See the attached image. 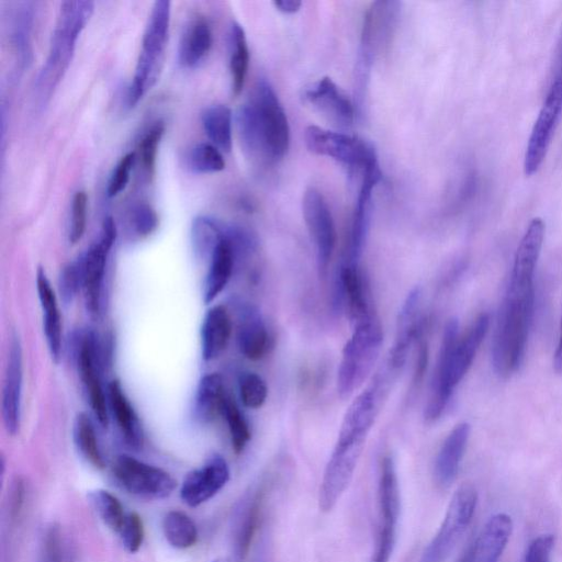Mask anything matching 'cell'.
<instances>
[{"mask_svg":"<svg viewBox=\"0 0 562 562\" xmlns=\"http://www.w3.org/2000/svg\"><path fill=\"white\" fill-rule=\"evenodd\" d=\"M544 234L542 218H532L515 252L492 342L493 368L501 376L515 373L525 357L535 312V274Z\"/></svg>","mask_w":562,"mask_h":562,"instance_id":"obj_1","label":"cell"},{"mask_svg":"<svg viewBox=\"0 0 562 562\" xmlns=\"http://www.w3.org/2000/svg\"><path fill=\"white\" fill-rule=\"evenodd\" d=\"M237 127L244 149L256 160L273 164L290 146V126L283 106L266 79H259L237 112Z\"/></svg>","mask_w":562,"mask_h":562,"instance_id":"obj_2","label":"cell"},{"mask_svg":"<svg viewBox=\"0 0 562 562\" xmlns=\"http://www.w3.org/2000/svg\"><path fill=\"white\" fill-rule=\"evenodd\" d=\"M488 327L490 316L486 313L479 315L461 337L458 321L451 318L447 322L425 409L428 422L438 419L445 412L456 386L469 371Z\"/></svg>","mask_w":562,"mask_h":562,"instance_id":"obj_3","label":"cell"},{"mask_svg":"<svg viewBox=\"0 0 562 562\" xmlns=\"http://www.w3.org/2000/svg\"><path fill=\"white\" fill-rule=\"evenodd\" d=\"M94 3L87 0L64 1L57 15L47 58L36 81L37 100L45 104L71 63L77 40L89 22Z\"/></svg>","mask_w":562,"mask_h":562,"instance_id":"obj_4","label":"cell"},{"mask_svg":"<svg viewBox=\"0 0 562 562\" xmlns=\"http://www.w3.org/2000/svg\"><path fill=\"white\" fill-rule=\"evenodd\" d=\"M171 2H154L142 40L135 72L127 90V105L135 106L157 82L169 38Z\"/></svg>","mask_w":562,"mask_h":562,"instance_id":"obj_5","label":"cell"},{"mask_svg":"<svg viewBox=\"0 0 562 562\" xmlns=\"http://www.w3.org/2000/svg\"><path fill=\"white\" fill-rule=\"evenodd\" d=\"M346 342L337 373V390L341 398L349 397L371 372L383 341L381 322L372 310L356 321Z\"/></svg>","mask_w":562,"mask_h":562,"instance_id":"obj_6","label":"cell"},{"mask_svg":"<svg viewBox=\"0 0 562 562\" xmlns=\"http://www.w3.org/2000/svg\"><path fill=\"white\" fill-rule=\"evenodd\" d=\"M477 503V492L462 484L453 493L442 524L425 548L419 562H446L470 525Z\"/></svg>","mask_w":562,"mask_h":562,"instance_id":"obj_7","label":"cell"},{"mask_svg":"<svg viewBox=\"0 0 562 562\" xmlns=\"http://www.w3.org/2000/svg\"><path fill=\"white\" fill-rule=\"evenodd\" d=\"M378 508V528L371 562H389L396 542L401 508L398 481L391 456H385L381 462Z\"/></svg>","mask_w":562,"mask_h":562,"instance_id":"obj_8","label":"cell"},{"mask_svg":"<svg viewBox=\"0 0 562 562\" xmlns=\"http://www.w3.org/2000/svg\"><path fill=\"white\" fill-rule=\"evenodd\" d=\"M304 142L311 153L329 157L350 168L363 171L378 164L376 154L369 143L342 132L310 125L304 131Z\"/></svg>","mask_w":562,"mask_h":562,"instance_id":"obj_9","label":"cell"},{"mask_svg":"<svg viewBox=\"0 0 562 562\" xmlns=\"http://www.w3.org/2000/svg\"><path fill=\"white\" fill-rule=\"evenodd\" d=\"M112 471L125 491L142 498L168 497L177 486L176 480L167 471L128 454L119 456Z\"/></svg>","mask_w":562,"mask_h":562,"instance_id":"obj_10","label":"cell"},{"mask_svg":"<svg viewBox=\"0 0 562 562\" xmlns=\"http://www.w3.org/2000/svg\"><path fill=\"white\" fill-rule=\"evenodd\" d=\"M101 347L97 334L91 329L81 330L76 336L75 357L80 379L95 418L101 426L108 427L109 405L100 378L103 357Z\"/></svg>","mask_w":562,"mask_h":562,"instance_id":"obj_11","label":"cell"},{"mask_svg":"<svg viewBox=\"0 0 562 562\" xmlns=\"http://www.w3.org/2000/svg\"><path fill=\"white\" fill-rule=\"evenodd\" d=\"M366 440H337L319 486L318 506L331 510L349 486Z\"/></svg>","mask_w":562,"mask_h":562,"instance_id":"obj_12","label":"cell"},{"mask_svg":"<svg viewBox=\"0 0 562 562\" xmlns=\"http://www.w3.org/2000/svg\"><path fill=\"white\" fill-rule=\"evenodd\" d=\"M561 115L562 80L552 79L526 147L524 158L526 176H532L542 165Z\"/></svg>","mask_w":562,"mask_h":562,"instance_id":"obj_13","label":"cell"},{"mask_svg":"<svg viewBox=\"0 0 562 562\" xmlns=\"http://www.w3.org/2000/svg\"><path fill=\"white\" fill-rule=\"evenodd\" d=\"M303 217L314 244L319 276L327 274L328 265L336 245V228L331 212L322 193L308 188L302 200Z\"/></svg>","mask_w":562,"mask_h":562,"instance_id":"obj_14","label":"cell"},{"mask_svg":"<svg viewBox=\"0 0 562 562\" xmlns=\"http://www.w3.org/2000/svg\"><path fill=\"white\" fill-rule=\"evenodd\" d=\"M229 468L220 454L189 472L180 487V497L190 507H196L214 497L228 482Z\"/></svg>","mask_w":562,"mask_h":562,"instance_id":"obj_15","label":"cell"},{"mask_svg":"<svg viewBox=\"0 0 562 562\" xmlns=\"http://www.w3.org/2000/svg\"><path fill=\"white\" fill-rule=\"evenodd\" d=\"M398 2L378 1L366 13L361 34L360 70H369L375 54L389 40L398 11Z\"/></svg>","mask_w":562,"mask_h":562,"instance_id":"obj_16","label":"cell"},{"mask_svg":"<svg viewBox=\"0 0 562 562\" xmlns=\"http://www.w3.org/2000/svg\"><path fill=\"white\" fill-rule=\"evenodd\" d=\"M303 99L334 125L347 128L352 125L355 109L347 93L329 77L310 83Z\"/></svg>","mask_w":562,"mask_h":562,"instance_id":"obj_17","label":"cell"},{"mask_svg":"<svg viewBox=\"0 0 562 562\" xmlns=\"http://www.w3.org/2000/svg\"><path fill=\"white\" fill-rule=\"evenodd\" d=\"M111 248L112 246L99 239L79 257L82 277L81 291L87 312L92 317H99L101 314L105 268Z\"/></svg>","mask_w":562,"mask_h":562,"instance_id":"obj_18","label":"cell"},{"mask_svg":"<svg viewBox=\"0 0 562 562\" xmlns=\"http://www.w3.org/2000/svg\"><path fill=\"white\" fill-rule=\"evenodd\" d=\"M513 531V520L504 513L493 515L458 562H498Z\"/></svg>","mask_w":562,"mask_h":562,"instance_id":"obj_19","label":"cell"},{"mask_svg":"<svg viewBox=\"0 0 562 562\" xmlns=\"http://www.w3.org/2000/svg\"><path fill=\"white\" fill-rule=\"evenodd\" d=\"M382 384V378L376 376L372 384L352 401L344 416L337 439H367L379 411Z\"/></svg>","mask_w":562,"mask_h":562,"instance_id":"obj_20","label":"cell"},{"mask_svg":"<svg viewBox=\"0 0 562 562\" xmlns=\"http://www.w3.org/2000/svg\"><path fill=\"white\" fill-rule=\"evenodd\" d=\"M22 348L20 339L13 336L2 391L1 413L7 432L14 436L21 425V396L23 381Z\"/></svg>","mask_w":562,"mask_h":562,"instance_id":"obj_21","label":"cell"},{"mask_svg":"<svg viewBox=\"0 0 562 562\" xmlns=\"http://www.w3.org/2000/svg\"><path fill=\"white\" fill-rule=\"evenodd\" d=\"M237 334L236 341L240 353L249 360H259L268 351L269 333L259 310L244 301H236Z\"/></svg>","mask_w":562,"mask_h":562,"instance_id":"obj_22","label":"cell"},{"mask_svg":"<svg viewBox=\"0 0 562 562\" xmlns=\"http://www.w3.org/2000/svg\"><path fill=\"white\" fill-rule=\"evenodd\" d=\"M420 296L419 286L412 289L398 312L395 339L387 361L390 370H398L404 366L413 340L420 330Z\"/></svg>","mask_w":562,"mask_h":562,"instance_id":"obj_23","label":"cell"},{"mask_svg":"<svg viewBox=\"0 0 562 562\" xmlns=\"http://www.w3.org/2000/svg\"><path fill=\"white\" fill-rule=\"evenodd\" d=\"M380 179L381 171L379 164L372 165L363 170V178L351 225L349 252L346 262L359 265L369 232L372 190Z\"/></svg>","mask_w":562,"mask_h":562,"instance_id":"obj_24","label":"cell"},{"mask_svg":"<svg viewBox=\"0 0 562 562\" xmlns=\"http://www.w3.org/2000/svg\"><path fill=\"white\" fill-rule=\"evenodd\" d=\"M36 289L43 311V328L47 347L52 359L58 362L63 349L61 317L56 294L42 267L36 272Z\"/></svg>","mask_w":562,"mask_h":562,"instance_id":"obj_25","label":"cell"},{"mask_svg":"<svg viewBox=\"0 0 562 562\" xmlns=\"http://www.w3.org/2000/svg\"><path fill=\"white\" fill-rule=\"evenodd\" d=\"M470 431L471 427L468 423H460L442 442L435 462V477L440 486H449L457 477Z\"/></svg>","mask_w":562,"mask_h":562,"instance_id":"obj_26","label":"cell"},{"mask_svg":"<svg viewBox=\"0 0 562 562\" xmlns=\"http://www.w3.org/2000/svg\"><path fill=\"white\" fill-rule=\"evenodd\" d=\"M106 396L124 441L130 447L139 449L144 445L143 426L119 380H112L108 384Z\"/></svg>","mask_w":562,"mask_h":562,"instance_id":"obj_27","label":"cell"},{"mask_svg":"<svg viewBox=\"0 0 562 562\" xmlns=\"http://www.w3.org/2000/svg\"><path fill=\"white\" fill-rule=\"evenodd\" d=\"M232 318L223 305L212 306L201 325V355L205 361L216 359L226 348L232 334Z\"/></svg>","mask_w":562,"mask_h":562,"instance_id":"obj_28","label":"cell"},{"mask_svg":"<svg viewBox=\"0 0 562 562\" xmlns=\"http://www.w3.org/2000/svg\"><path fill=\"white\" fill-rule=\"evenodd\" d=\"M235 261L236 255L232 244L224 235L223 225V237L209 260L203 283V302L205 304L212 303L225 289L232 278Z\"/></svg>","mask_w":562,"mask_h":562,"instance_id":"obj_29","label":"cell"},{"mask_svg":"<svg viewBox=\"0 0 562 562\" xmlns=\"http://www.w3.org/2000/svg\"><path fill=\"white\" fill-rule=\"evenodd\" d=\"M227 393L220 374L209 373L201 378L193 405V414L196 420L206 424L213 422L222 414Z\"/></svg>","mask_w":562,"mask_h":562,"instance_id":"obj_30","label":"cell"},{"mask_svg":"<svg viewBox=\"0 0 562 562\" xmlns=\"http://www.w3.org/2000/svg\"><path fill=\"white\" fill-rule=\"evenodd\" d=\"M212 30L203 18L193 20L183 32L179 44V63L187 68L198 66L212 47Z\"/></svg>","mask_w":562,"mask_h":562,"instance_id":"obj_31","label":"cell"},{"mask_svg":"<svg viewBox=\"0 0 562 562\" xmlns=\"http://www.w3.org/2000/svg\"><path fill=\"white\" fill-rule=\"evenodd\" d=\"M204 132L221 151L228 153L233 146V114L225 104H212L201 115Z\"/></svg>","mask_w":562,"mask_h":562,"instance_id":"obj_32","label":"cell"},{"mask_svg":"<svg viewBox=\"0 0 562 562\" xmlns=\"http://www.w3.org/2000/svg\"><path fill=\"white\" fill-rule=\"evenodd\" d=\"M223 225L224 223L207 215H198L193 218L191 243L196 259L210 260L223 237Z\"/></svg>","mask_w":562,"mask_h":562,"instance_id":"obj_33","label":"cell"},{"mask_svg":"<svg viewBox=\"0 0 562 562\" xmlns=\"http://www.w3.org/2000/svg\"><path fill=\"white\" fill-rule=\"evenodd\" d=\"M229 70L232 77V90L234 95H238L245 85L248 65L249 49L244 29L237 22H233L229 32Z\"/></svg>","mask_w":562,"mask_h":562,"instance_id":"obj_34","label":"cell"},{"mask_svg":"<svg viewBox=\"0 0 562 562\" xmlns=\"http://www.w3.org/2000/svg\"><path fill=\"white\" fill-rule=\"evenodd\" d=\"M162 531L169 544L176 549H188L199 538L195 522L181 510H170L162 519Z\"/></svg>","mask_w":562,"mask_h":562,"instance_id":"obj_35","label":"cell"},{"mask_svg":"<svg viewBox=\"0 0 562 562\" xmlns=\"http://www.w3.org/2000/svg\"><path fill=\"white\" fill-rule=\"evenodd\" d=\"M260 504L261 495L256 493L247 499L239 514L234 540L235 555L238 560H243L249 550L258 524Z\"/></svg>","mask_w":562,"mask_h":562,"instance_id":"obj_36","label":"cell"},{"mask_svg":"<svg viewBox=\"0 0 562 562\" xmlns=\"http://www.w3.org/2000/svg\"><path fill=\"white\" fill-rule=\"evenodd\" d=\"M74 440L79 452L90 464L97 469L105 467L93 423L86 413H79L76 416Z\"/></svg>","mask_w":562,"mask_h":562,"instance_id":"obj_37","label":"cell"},{"mask_svg":"<svg viewBox=\"0 0 562 562\" xmlns=\"http://www.w3.org/2000/svg\"><path fill=\"white\" fill-rule=\"evenodd\" d=\"M88 498L100 519L119 533L127 515L119 498L105 490L91 491Z\"/></svg>","mask_w":562,"mask_h":562,"instance_id":"obj_38","label":"cell"},{"mask_svg":"<svg viewBox=\"0 0 562 562\" xmlns=\"http://www.w3.org/2000/svg\"><path fill=\"white\" fill-rule=\"evenodd\" d=\"M222 415L224 416L229 430L233 450L236 453H240L249 442L251 431L244 414L234 398L228 394L223 405Z\"/></svg>","mask_w":562,"mask_h":562,"instance_id":"obj_39","label":"cell"},{"mask_svg":"<svg viewBox=\"0 0 562 562\" xmlns=\"http://www.w3.org/2000/svg\"><path fill=\"white\" fill-rule=\"evenodd\" d=\"M188 165L196 173H214L225 168L221 150L213 144L200 143L188 154Z\"/></svg>","mask_w":562,"mask_h":562,"instance_id":"obj_40","label":"cell"},{"mask_svg":"<svg viewBox=\"0 0 562 562\" xmlns=\"http://www.w3.org/2000/svg\"><path fill=\"white\" fill-rule=\"evenodd\" d=\"M238 392L244 406L259 408L267 398L268 387L259 374L244 372L238 378Z\"/></svg>","mask_w":562,"mask_h":562,"instance_id":"obj_41","label":"cell"},{"mask_svg":"<svg viewBox=\"0 0 562 562\" xmlns=\"http://www.w3.org/2000/svg\"><path fill=\"white\" fill-rule=\"evenodd\" d=\"M165 133V124L158 121L151 125L139 144L138 158L146 175L151 176L155 171L156 158L159 144Z\"/></svg>","mask_w":562,"mask_h":562,"instance_id":"obj_42","label":"cell"},{"mask_svg":"<svg viewBox=\"0 0 562 562\" xmlns=\"http://www.w3.org/2000/svg\"><path fill=\"white\" fill-rule=\"evenodd\" d=\"M82 286L81 266L79 258L67 263L58 277L59 294L65 304L71 303Z\"/></svg>","mask_w":562,"mask_h":562,"instance_id":"obj_43","label":"cell"},{"mask_svg":"<svg viewBox=\"0 0 562 562\" xmlns=\"http://www.w3.org/2000/svg\"><path fill=\"white\" fill-rule=\"evenodd\" d=\"M31 8L25 7L19 10L14 22L13 40L23 63H27L31 54V31L33 15Z\"/></svg>","mask_w":562,"mask_h":562,"instance_id":"obj_44","label":"cell"},{"mask_svg":"<svg viewBox=\"0 0 562 562\" xmlns=\"http://www.w3.org/2000/svg\"><path fill=\"white\" fill-rule=\"evenodd\" d=\"M158 223V215L150 204L140 202L133 206L130 215V224L133 232L138 237L149 236L156 231Z\"/></svg>","mask_w":562,"mask_h":562,"instance_id":"obj_45","label":"cell"},{"mask_svg":"<svg viewBox=\"0 0 562 562\" xmlns=\"http://www.w3.org/2000/svg\"><path fill=\"white\" fill-rule=\"evenodd\" d=\"M123 547L130 552L135 553L139 550L144 541V525L140 516L135 513H127L125 521L117 533Z\"/></svg>","mask_w":562,"mask_h":562,"instance_id":"obj_46","label":"cell"},{"mask_svg":"<svg viewBox=\"0 0 562 562\" xmlns=\"http://www.w3.org/2000/svg\"><path fill=\"white\" fill-rule=\"evenodd\" d=\"M88 196L85 191L75 193L71 204V221L69 227V243L75 245L83 236L87 225Z\"/></svg>","mask_w":562,"mask_h":562,"instance_id":"obj_47","label":"cell"},{"mask_svg":"<svg viewBox=\"0 0 562 562\" xmlns=\"http://www.w3.org/2000/svg\"><path fill=\"white\" fill-rule=\"evenodd\" d=\"M135 160V151L127 153L120 159L108 183L106 194L109 198L116 196L125 189L128 183L130 175Z\"/></svg>","mask_w":562,"mask_h":562,"instance_id":"obj_48","label":"cell"},{"mask_svg":"<svg viewBox=\"0 0 562 562\" xmlns=\"http://www.w3.org/2000/svg\"><path fill=\"white\" fill-rule=\"evenodd\" d=\"M554 538L542 535L533 539L528 546L525 562H551Z\"/></svg>","mask_w":562,"mask_h":562,"instance_id":"obj_49","label":"cell"},{"mask_svg":"<svg viewBox=\"0 0 562 562\" xmlns=\"http://www.w3.org/2000/svg\"><path fill=\"white\" fill-rule=\"evenodd\" d=\"M59 532L52 527L45 538L44 560L45 562H60Z\"/></svg>","mask_w":562,"mask_h":562,"instance_id":"obj_50","label":"cell"},{"mask_svg":"<svg viewBox=\"0 0 562 562\" xmlns=\"http://www.w3.org/2000/svg\"><path fill=\"white\" fill-rule=\"evenodd\" d=\"M25 485L21 477H16L11 490L10 515L16 518L24 503Z\"/></svg>","mask_w":562,"mask_h":562,"instance_id":"obj_51","label":"cell"},{"mask_svg":"<svg viewBox=\"0 0 562 562\" xmlns=\"http://www.w3.org/2000/svg\"><path fill=\"white\" fill-rule=\"evenodd\" d=\"M427 362H428V347H427V344L425 341H423L419 347L418 357H417V361H416V370H415V374H414L415 382H419L423 379L425 371H426Z\"/></svg>","mask_w":562,"mask_h":562,"instance_id":"obj_52","label":"cell"},{"mask_svg":"<svg viewBox=\"0 0 562 562\" xmlns=\"http://www.w3.org/2000/svg\"><path fill=\"white\" fill-rule=\"evenodd\" d=\"M274 8L285 14H292L300 10L302 2L296 0H277L273 1Z\"/></svg>","mask_w":562,"mask_h":562,"instance_id":"obj_53","label":"cell"},{"mask_svg":"<svg viewBox=\"0 0 562 562\" xmlns=\"http://www.w3.org/2000/svg\"><path fill=\"white\" fill-rule=\"evenodd\" d=\"M553 368L557 373H562V318L560 324L558 342L553 355Z\"/></svg>","mask_w":562,"mask_h":562,"instance_id":"obj_54","label":"cell"},{"mask_svg":"<svg viewBox=\"0 0 562 562\" xmlns=\"http://www.w3.org/2000/svg\"><path fill=\"white\" fill-rule=\"evenodd\" d=\"M552 79H561L562 80V35H561V38H560V42H559L558 48H557Z\"/></svg>","mask_w":562,"mask_h":562,"instance_id":"obj_55","label":"cell"},{"mask_svg":"<svg viewBox=\"0 0 562 562\" xmlns=\"http://www.w3.org/2000/svg\"><path fill=\"white\" fill-rule=\"evenodd\" d=\"M214 562H222V561H214Z\"/></svg>","mask_w":562,"mask_h":562,"instance_id":"obj_56","label":"cell"}]
</instances>
